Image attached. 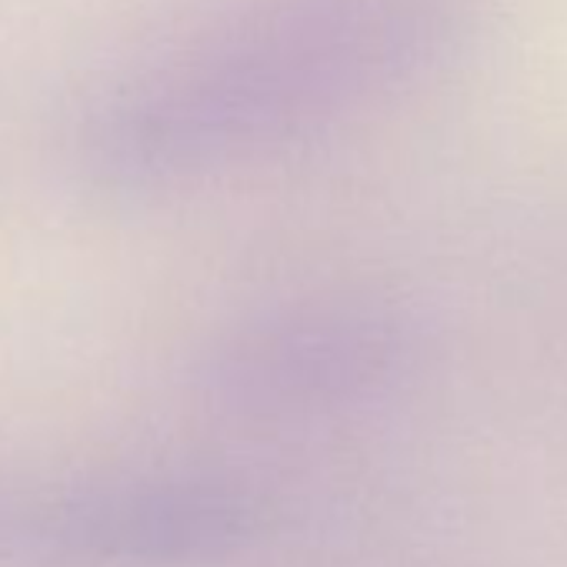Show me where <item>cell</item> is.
<instances>
[{"label": "cell", "instance_id": "cell-1", "mask_svg": "<svg viewBox=\"0 0 567 567\" xmlns=\"http://www.w3.org/2000/svg\"><path fill=\"white\" fill-rule=\"evenodd\" d=\"M454 38L457 0H230L114 81L84 154L117 190L181 187L321 134Z\"/></svg>", "mask_w": 567, "mask_h": 567}, {"label": "cell", "instance_id": "cell-2", "mask_svg": "<svg viewBox=\"0 0 567 567\" xmlns=\"http://www.w3.org/2000/svg\"><path fill=\"white\" fill-rule=\"evenodd\" d=\"M267 527L264 497L224 474H134L51 501L34 540L54 557L104 567H190L250 547Z\"/></svg>", "mask_w": 567, "mask_h": 567}, {"label": "cell", "instance_id": "cell-3", "mask_svg": "<svg viewBox=\"0 0 567 567\" xmlns=\"http://www.w3.org/2000/svg\"><path fill=\"white\" fill-rule=\"evenodd\" d=\"M391 361L381 321L348 308H295L240 328L207 364L210 398L244 417H315L374 388Z\"/></svg>", "mask_w": 567, "mask_h": 567}]
</instances>
